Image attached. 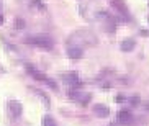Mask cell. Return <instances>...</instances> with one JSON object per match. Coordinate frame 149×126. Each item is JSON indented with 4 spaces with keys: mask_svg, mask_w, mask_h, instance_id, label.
<instances>
[{
    "mask_svg": "<svg viewBox=\"0 0 149 126\" xmlns=\"http://www.w3.org/2000/svg\"><path fill=\"white\" fill-rule=\"evenodd\" d=\"M26 43L31 44V46H35V48L46 49V51L53 49V46H54L53 39L49 38L48 35H36V36H31V38L26 39Z\"/></svg>",
    "mask_w": 149,
    "mask_h": 126,
    "instance_id": "6da1fadb",
    "label": "cell"
},
{
    "mask_svg": "<svg viewBox=\"0 0 149 126\" xmlns=\"http://www.w3.org/2000/svg\"><path fill=\"white\" fill-rule=\"evenodd\" d=\"M111 5H113V7L118 10L120 13H121L123 17H125V20H130V10H128V7L125 5V2H123V0H113V2H111Z\"/></svg>",
    "mask_w": 149,
    "mask_h": 126,
    "instance_id": "7a4b0ae2",
    "label": "cell"
},
{
    "mask_svg": "<svg viewBox=\"0 0 149 126\" xmlns=\"http://www.w3.org/2000/svg\"><path fill=\"white\" fill-rule=\"evenodd\" d=\"M22 110H23V107H22L20 102H17V100L8 102V111H10V115H12L13 118L20 116V115H22Z\"/></svg>",
    "mask_w": 149,
    "mask_h": 126,
    "instance_id": "3957f363",
    "label": "cell"
},
{
    "mask_svg": "<svg viewBox=\"0 0 149 126\" xmlns=\"http://www.w3.org/2000/svg\"><path fill=\"white\" fill-rule=\"evenodd\" d=\"M93 113H95L97 116H100V118H105V116L110 115V110H108V107H105V105L97 103L95 107H93Z\"/></svg>",
    "mask_w": 149,
    "mask_h": 126,
    "instance_id": "277c9868",
    "label": "cell"
},
{
    "mask_svg": "<svg viewBox=\"0 0 149 126\" xmlns=\"http://www.w3.org/2000/svg\"><path fill=\"white\" fill-rule=\"evenodd\" d=\"M67 56H69L70 59H80V57L84 56V51L79 46H70V48L67 49Z\"/></svg>",
    "mask_w": 149,
    "mask_h": 126,
    "instance_id": "5b68a950",
    "label": "cell"
},
{
    "mask_svg": "<svg viewBox=\"0 0 149 126\" xmlns=\"http://www.w3.org/2000/svg\"><path fill=\"white\" fill-rule=\"evenodd\" d=\"M131 113L128 111V110H121L118 113V121L121 123V125H128V123H131Z\"/></svg>",
    "mask_w": 149,
    "mask_h": 126,
    "instance_id": "8992f818",
    "label": "cell"
},
{
    "mask_svg": "<svg viewBox=\"0 0 149 126\" xmlns=\"http://www.w3.org/2000/svg\"><path fill=\"white\" fill-rule=\"evenodd\" d=\"M62 80H64L66 84H69V85H72V87H74L75 84L80 82V79L77 77L75 74H66V75H62Z\"/></svg>",
    "mask_w": 149,
    "mask_h": 126,
    "instance_id": "52a82bcc",
    "label": "cell"
},
{
    "mask_svg": "<svg viewBox=\"0 0 149 126\" xmlns=\"http://www.w3.org/2000/svg\"><path fill=\"white\" fill-rule=\"evenodd\" d=\"M134 46H136V43L133 41V39H125V41L121 43V46H120V48H121V51L130 52V51H133V49H134Z\"/></svg>",
    "mask_w": 149,
    "mask_h": 126,
    "instance_id": "ba28073f",
    "label": "cell"
},
{
    "mask_svg": "<svg viewBox=\"0 0 149 126\" xmlns=\"http://www.w3.org/2000/svg\"><path fill=\"white\" fill-rule=\"evenodd\" d=\"M43 126H56V123H54L53 116H49V115H44V116H43Z\"/></svg>",
    "mask_w": 149,
    "mask_h": 126,
    "instance_id": "9c48e42d",
    "label": "cell"
},
{
    "mask_svg": "<svg viewBox=\"0 0 149 126\" xmlns=\"http://www.w3.org/2000/svg\"><path fill=\"white\" fill-rule=\"evenodd\" d=\"M31 5H33L35 8H40V10H46V5H44L43 2H41V0H33V2H31Z\"/></svg>",
    "mask_w": 149,
    "mask_h": 126,
    "instance_id": "30bf717a",
    "label": "cell"
},
{
    "mask_svg": "<svg viewBox=\"0 0 149 126\" xmlns=\"http://www.w3.org/2000/svg\"><path fill=\"white\" fill-rule=\"evenodd\" d=\"M36 93H38V95L41 97V98H43V102H44V105H49V100H48V97H46V93H44V92H41V90H35Z\"/></svg>",
    "mask_w": 149,
    "mask_h": 126,
    "instance_id": "8fae6325",
    "label": "cell"
},
{
    "mask_svg": "<svg viewBox=\"0 0 149 126\" xmlns=\"http://www.w3.org/2000/svg\"><path fill=\"white\" fill-rule=\"evenodd\" d=\"M130 102H131L133 107H136V105H139L141 98H139V95H133V97H131V100H130Z\"/></svg>",
    "mask_w": 149,
    "mask_h": 126,
    "instance_id": "7c38bea8",
    "label": "cell"
},
{
    "mask_svg": "<svg viewBox=\"0 0 149 126\" xmlns=\"http://www.w3.org/2000/svg\"><path fill=\"white\" fill-rule=\"evenodd\" d=\"M44 84H48V85H49L51 88H53V90H57V85H56V82H54V80H51L49 77H48V80H46Z\"/></svg>",
    "mask_w": 149,
    "mask_h": 126,
    "instance_id": "4fadbf2b",
    "label": "cell"
},
{
    "mask_svg": "<svg viewBox=\"0 0 149 126\" xmlns=\"http://www.w3.org/2000/svg\"><path fill=\"white\" fill-rule=\"evenodd\" d=\"M25 69H26L31 75H33V74H36V69H35V67H33L31 64H25Z\"/></svg>",
    "mask_w": 149,
    "mask_h": 126,
    "instance_id": "5bb4252c",
    "label": "cell"
},
{
    "mask_svg": "<svg viewBox=\"0 0 149 126\" xmlns=\"http://www.w3.org/2000/svg\"><path fill=\"white\" fill-rule=\"evenodd\" d=\"M115 102H116V103H123V102H125V95H121V93H118V95L115 97Z\"/></svg>",
    "mask_w": 149,
    "mask_h": 126,
    "instance_id": "9a60e30c",
    "label": "cell"
},
{
    "mask_svg": "<svg viewBox=\"0 0 149 126\" xmlns=\"http://www.w3.org/2000/svg\"><path fill=\"white\" fill-rule=\"evenodd\" d=\"M141 36H149V31L143 30V31H141Z\"/></svg>",
    "mask_w": 149,
    "mask_h": 126,
    "instance_id": "2e32d148",
    "label": "cell"
},
{
    "mask_svg": "<svg viewBox=\"0 0 149 126\" xmlns=\"http://www.w3.org/2000/svg\"><path fill=\"white\" fill-rule=\"evenodd\" d=\"M17 26H18V28H23V22H22V20H18V22H17Z\"/></svg>",
    "mask_w": 149,
    "mask_h": 126,
    "instance_id": "e0dca14e",
    "label": "cell"
},
{
    "mask_svg": "<svg viewBox=\"0 0 149 126\" xmlns=\"http://www.w3.org/2000/svg\"><path fill=\"white\" fill-rule=\"evenodd\" d=\"M2 22H3V17H2V15H0V23H2Z\"/></svg>",
    "mask_w": 149,
    "mask_h": 126,
    "instance_id": "ac0fdd59",
    "label": "cell"
}]
</instances>
